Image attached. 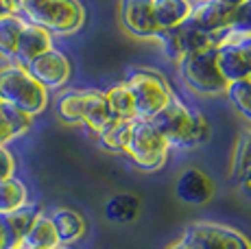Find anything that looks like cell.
I'll return each instance as SVG.
<instances>
[{
	"label": "cell",
	"instance_id": "obj_1",
	"mask_svg": "<svg viewBox=\"0 0 251 249\" xmlns=\"http://www.w3.org/2000/svg\"><path fill=\"white\" fill-rule=\"evenodd\" d=\"M149 123L157 129L171 149H197L210 138L207 118L177 97H173L171 103Z\"/></svg>",
	"mask_w": 251,
	"mask_h": 249
},
{
	"label": "cell",
	"instance_id": "obj_2",
	"mask_svg": "<svg viewBox=\"0 0 251 249\" xmlns=\"http://www.w3.org/2000/svg\"><path fill=\"white\" fill-rule=\"evenodd\" d=\"M22 18L52 37L72 35L85 25V9L79 0H22Z\"/></svg>",
	"mask_w": 251,
	"mask_h": 249
},
{
	"label": "cell",
	"instance_id": "obj_3",
	"mask_svg": "<svg viewBox=\"0 0 251 249\" xmlns=\"http://www.w3.org/2000/svg\"><path fill=\"white\" fill-rule=\"evenodd\" d=\"M0 97L33 118L40 116L48 105V90L28 73V68L13 61L0 68Z\"/></svg>",
	"mask_w": 251,
	"mask_h": 249
},
{
	"label": "cell",
	"instance_id": "obj_4",
	"mask_svg": "<svg viewBox=\"0 0 251 249\" xmlns=\"http://www.w3.org/2000/svg\"><path fill=\"white\" fill-rule=\"evenodd\" d=\"M125 85L131 92L133 103H136V121H151L171 103L175 97L160 73L149 68H136L127 75Z\"/></svg>",
	"mask_w": 251,
	"mask_h": 249
},
{
	"label": "cell",
	"instance_id": "obj_5",
	"mask_svg": "<svg viewBox=\"0 0 251 249\" xmlns=\"http://www.w3.org/2000/svg\"><path fill=\"white\" fill-rule=\"evenodd\" d=\"M177 70H179V76L186 83V88H190L199 97L212 99L225 94L227 81L223 79L219 64H216V49L186 55L177 61Z\"/></svg>",
	"mask_w": 251,
	"mask_h": 249
},
{
	"label": "cell",
	"instance_id": "obj_6",
	"mask_svg": "<svg viewBox=\"0 0 251 249\" xmlns=\"http://www.w3.org/2000/svg\"><path fill=\"white\" fill-rule=\"evenodd\" d=\"M168 142L157 133L149 121H133L131 133H129V142L125 155L138 166L142 173H157L166 166L168 160Z\"/></svg>",
	"mask_w": 251,
	"mask_h": 249
},
{
	"label": "cell",
	"instance_id": "obj_7",
	"mask_svg": "<svg viewBox=\"0 0 251 249\" xmlns=\"http://www.w3.org/2000/svg\"><path fill=\"white\" fill-rule=\"evenodd\" d=\"M153 42H157L162 55L171 61H179L186 55H195V52L207 50V49H216L219 42H216L214 35H207L203 33L195 22L186 20L183 25L168 28V31H160Z\"/></svg>",
	"mask_w": 251,
	"mask_h": 249
},
{
	"label": "cell",
	"instance_id": "obj_8",
	"mask_svg": "<svg viewBox=\"0 0 251 249\" xmlns=\"http://www.w3.org/2000/svg\"><path fill=\"white\" fill-rule=\"evenodd\" d=\"M179 241L188 249H251V241L240 229L223 223L199 221L186 227Z\"/></svg>",
	"mask_w": 251,
	"mask_h": 249
},
{
	"label": "cell",
	"instance_id": "obj_9",
	"mask_svg": "<svg viewBox=\"0 0 251 249\" xmlns=\"http://www.w3.org/2000/svg\"><path fill=\"white\" fill-rule=\"evenodd\" d=\"M118 22L129 37L151 42L160 33L153 0H118Z\"/></svg>",
	"mask_w": 251,
	"mask_h": 249
},
{
	"label": "cell",
	"instance_id": "obj_10",
	"mask_svg": "<svg viewBox=\"0 0 251 249\" xmlns=\"http://www.w3.org/2000/svg\"><path fill=\"white\" fill-rule=\"evenodd\" d=\"M26 68H28V73L44 85L48 92L61 90L72 76V64H70L68 55L59 49L46 50L44 55L33 59Z\"/></svg>",
	"mask_w": 251,
	"mask_h": 249
},
{
	"label": "cell",
	"instance_id": "obj_11",
	"mask_svg": "<svg viewBox=\"0 0 251 249\" xmlns=\"http://www.w3.org/2000/svg\"><path fill=\"white\" fill-rule=\"evenodd\" d=\"M216 64L227 83L251 76V64L243 44H240V37L229 35L227 31L221 35L219 46H216Z\"/></svg>",
	"mask_w": 251,
	"mask_h": 249
},
{
	"label": "cell",
	"instance_id": "obj_12",
	"mask_svg": "<svg viewBox=\"0 0 251 249\" xmlns=\"http://www.w3.org/2000/svg\"><path fill=\"white\" fill-rule=\"evenodd\" d=\"M214 195V184L210 175L197 166H186L175 177V197L188 205H203Z\"/></svg>",
	"mask_w": 251,
	"mask_h": 249
},
{
	"label": "cell",
	"instance_id": "obj_13",
	"mask_svg": "<svg viewBox=\"0 0 251 249\" xmlns=\"http://www.w3.org/2000/svg\"><path fill=\"white\" fill-rule=\"evenodd\" d=\"M231 18V9L223 4V0H195L190 22H195L207 35H214L216 42L227 31Z\"/></svg>",
	"mask_w": 251,
	"mask_h": 249
},
{
	"label": "cell",
	"instance_id": "obj_14",
	"mask_svg": "<svg viewBox=\"0 0 251 249\" xmlns=\"http://www.w3.org/2000/svg\"><path fill=\"white\" fill-rule=\"evenodd\" d=\"M50 49H55V46H52L50 33H48L46 28L26 22L24 28H22V33H20V40H18L16 55H13V64L26 68L33 59H37V57L44 55V52L50 50Z\"/></svg>",
	"mask_w": 251,
	"mask_h": 249
},
{
	"label": "cell",
	"instance_id": "obj_15",
	"mask_svg": "<svg viewBox=\"0 0 251 249\" xmlns=\"http://www.w3.org/2000/svg\"><path fill=\"white\" fill-rule=\"evenodd\" d=\"M48 217H50L52 227H55L61 245H72V243L81 241L85 236V219L76 210L55 208L48 212Z\"/></svg>",
	"mask_w": 251,
	"mask_h": 249
},
{
	"label": "cell",
	"instance_id": "obj_16",
	"mask_svg": "<svg viewBox=\"0 0 251 249\" xmlns=\"http://www.w3.org/2000/svg\"><path fill=\"white\" fill-rule=\"evenodd\" d=\"M195 0H153V13L160 31H168L190 20Z\"/></svg>",
	"mask_w": 251,
	"mask_h": 249
},
{
	"label": "cell",
	"instance_id": "obj_17",
	"mask_svg": "<svg viewBox=\"0 0 251 249\" xmlns=\"http://www.w3.org/2000/svg\"><path fill=\"white\" fill-rule=\"evenodd\" d=\"M109 121H112V112H109L105 92L83 90V127H88L92 133H99Z\"/></svg>",
	"mask_w": 251,
	"mask_h": 249
},
{
	"label": "cell",
	"instance_id": "obj_18",
	"mask_svg": "<svg viewBox=\"0 0 251 249\" xmlns=\"http://www.w3.org/2000/svg\"><path fill=\"white\" fill-rule=\"evenodd\" d=\"M140 199L136 195H129V193H118L114 197H109V201L105 203V217H107L109 223H118V225H125V223H131L138 219L140 214Z\"/></svg>",
	"mask_w": 251,
	"mask_h": 249
},
{
	"label": "cell",
	"instance_id": "obj_19",
	"mask_svg": "<svg viewBox=\"0 0 251 249\" xmlns=\"http://www.w3.org/2000/svg\"><path fill=\"white\" fill-rule=\"evenodd\" d=\"M22 245L28 249H55L61 245L59 236H57L55 227H52L50 217H48L46 212H40V217L31 225L26 236L22 238Z\"/></svg>",
	"mask_w": 251,
	"mask_h": 249
},
{
	"label": "cell",
	"instance_id": "obj_20",
	"mask_svg": "<svg viewBox=\"0 0 251 249\" xmlns=\"http://www.w3.org/2000/svg\"><path fill=\"white\" fill-rule=\"evenodd\" d=\"M57 118L68 127L83 124V90H64L57 94Z\"/></svg>",
	"mask_w": 251,
	"mask_h": 249
},
{
	"label": "cell",
	"instance_id": "obj_21",
	"mask_svg": "<svg viewBox=\"0 0 251 249\" xmlns=\"http://www.w3.org/2000/svg\"><path fill=\"white\" fill-rule=\"evenodd\" d=\"M133 121H120V118H112L99 133V145L109 153H125L129 142V133H131Z\"/></svg>",
	"mask_w": 251,
	"mask_h": 249
},
{
	"label": "cell",
	"instance_id": "obj_22",
	"mask_svg": "<svg viewBox=\"0 0 251 249\" xmlns=\"http://www.w3.org/2000/svg\"><path fill=\"white\" fill-rule=\"evenodd\" d=\"M26 20L22 16H2L0 18V59L11 64L16 55V46Z\"/></svg>",
	"mask_w": 251,
	"mask_h": 249
},
{
	"label": "cell",
	"instance_id": "obj_23",
	"mask_svg": "<svg viewBox=\"0 0 251 249\" xmlns=\"http://www.w3.org/2000/svg\"><path fill=\"white\" fill-rule=\"evenodd\" d=\"M24 203H28V190L22 179H18L13 175L9 179L0 181V214L2 217L13 212V210L22 208Z\"/></svg>",
	"mask_w": 251,
	"mask_h": 249
},
{
	"label": "cell",
	"instance_id": "obj_24",
	"mask_svg": "<svg viewBox=\"0 0 251 249\" xmlns=\"http://www.w3.org/2000/svg\"><path fill=\"white\" fill-rule=\"evenodd\" d=\"M105 99H107L112 118H120V121H136V103H133L131 92L127 90V85L125 83L109 88L107 92H105Z\"/></svg>",
	"mask_w": 251,
	"mask_h": 249
},
{
	"label": "cell",
	"instance_id": "obj_25",
	"mask_svg": "<svg viewBox=\"0 0 251 249\" xmlns=\"http://www.w3.org/2000/svg\"><path fill=\"white\" fill-rule=\"evenodd\" d=\"M40 205H35V203H24L22 208H18V210H13V212H9V214H4V221H7L9 225V229L13 232V236L20 241V245H22V238L26 236V232L31 229V225L35 223V219L40 217Z\"/></svg>",
	"mask_w": 251,
	"mask_h": 249
},
{
	"label": "cell",
	"instance_id": "obj_26",
	"mask_svg": "<svg viewBox=\"0 0 251 249\" xmlns=\"http://www.w3.org/2000/svg\"><path fill=\"white\" fill-rule=\"evenodd\" d=\"M225 97H227L231 107H234L247 123H251V76L249 79H240V81H231V83H227Z\"/></svg>",
	"mask_w": 251,
	"mask_h": 249
},
{
	"label": "cell",
	"instance_id": "obj_27",
	"mask_svg": "<svg viewBox=\"0 0 251 249\" xmlns=\"http://www.w3.org/2000/svg\"><path fill=\"white\" fill-rule=\"evenodd\" d=\"M231 177L236 181H245L251 177V131L238 140L231 155Z\"/></svg>",
	"mask_w": 251,
	"mask_h": 249
},
{
	"label": "cell",
	"instance_id": "obj_28",
	"mask_svg": "<svg viewBox=\"0 0 251 249\" xmlns=\"http://www.w3.org/2000/svg\"><path fill=\"white\" fill-rule=\"evenodd\" d=\"M0 114H2V116L9 121V124H11V129H13V133H16V138L26 136V133L31 131L33 116H28V114L22 112V109L13 107V105L7 103L2 97H0Z\"/></svg>",
	"mask_w": 251,
	"mask_h": 249
},
{
	"label": "cell",
	"instance_id": "obj_29",
	"mask_svg": "<svg viewBox=\"0 0 251 249\" xmlns=\"http://www.w3.org/2000/svg\"><path fill=\"white\" fill-rule=\"evenodd\" d=\"M227 33L234 37H251V0L231 11Z\"/></svg>",
	"mask_w": 251,
	"mask_h": 249
},
{
	"label": "cell",
	"instance_id": "obj_30",
	"mask_svg": "<svg viewBox=\"0 0 251 249\" xmlns=\"http://www.w3.org/2000/svg\"><path fill=\"white\" fill-rule=\"evenodd\" d=\"M13 175H16V157L9 151V147L0 145V181L9 179Z\"/></svg>",
	"mask_w": 251,
	"mask_h": 249
},
{
	"label": "cell",
	"instance_id": "obj_31",
	"mask_svg": "<svg viewBox=\"0 0 251 249\" xmlns=\"http://www.w3.org/2000/svg\"><path fill=\"white\" fill-rule=\"evenodd\" d=\"M20 247V241L13 236V232L9 229L4 217L0 214V249H18Z\"/></svg>",
	"mask_w": 251,
	"mask_h": 249
},
{
	"label": "cell",
	"instance_id": "obj_32",
	"mask_svg": "<svg viewBox=\"0 0 251 249\" xmlns=\"http://www.w3.org/2000/svg\"><path fill=\"white\" fill-rule=\"evenodd\" d=\"M11 140H16V133H13V129H11V124H9V121L2 116V114H0V145L7 147Z\"/></svg>",
	"mask_w": 251,
	"mask_h": 249
},
{
	"label": "cell",
	"instance_id": "obj_33",
	"mask_svg": "<svg viewBox=\"0 0 251 249\" xmlns=\"http://www.w3.org/2000/svg\"><path fill=\"white\" fill-rule=\"evenodd\" d=\"M7 16H22V0H0Z\"/></svg>",
	"mask_w": 251,
	"mask_h": 249
},
{
	"label": "cell",
	"instance_id": "obj_34",
	"mask_svg": "<svg viewBox=\"0 0 251 249\" xmlns=\"http://www.w3.org/2000/svg\"><path fill=\"white\" fill-rule=\"evenodd\" d=\"M238 186H240V190H243V193L251 199V177L249 179H245V181H238Z\"/></svg>",
	"mask_w": 251,
	"mask_h": 249
},
{
	"label": "cell",
	"instance_id": "obj_35",
	"mask_svg": "<svg viewBox=\"0 0 251 249\" xmlns=\"http://www.w3.org/2000/svg\"><path fill=\"white\" fill-rule=\"evenodd\" d=\"M240 44H243V49L249 57V64H251V37H240Z\"/></svg>",
	"mask_w": 251,
	"mask_h": 249
},
{
	"label": "cell",
	"instance_id": "obj_36",
	"mask_svg": "<svg viewBox=\"0 0 251 249\" xmlns=\"http://www.w3.org/2000/svg\"><path fill=\"white\" fill-rule=\"evenodd\" d=\"M166 249H188L186 245H183V243L181 241H175V243H171V245H168Z\"/></svg>",
	"mask_w": 251,
	"mask_h": 249
},
{
	"label": "cell",
	"instance_id": "obj_37",
	"mask_svg": "<svg viewBox=\"0 0 251 249\" xmlns=\"http://www.w3.org/2000/svg\"><path fill=\"white\" fill-rule=\"evenodd\" d=\"M2 16H7V13H4V9H2V2H0V18Z\"/></svg>",
	"mask_w": 251,
	"mask_h": 249
},
{
	"label": "cell",
	"instance_id": "obj_38",
	"mask_svg": "<svg viewBox=\"0 0 251 249\" xmlns=\"http://www.w3.org/2000/svg\"><path fill=\"white\" fill-rule=\"evenodd\" d=\"M55 249H72L70 245H59V247H55Z\"/></svg>",
	"mask_w": 251,
	"mask_h": 249
},
{
	"label": "cell",
	"instance_id": "obj_39",
	"mask_svg": "<svg viewBox=\"0 0 251 249\" xmlns=\"http://www.w3.org/2000/svg\"><path fill=\"white\" fill-rule=\"evenodd\" d=\"M18 249H28V247H24V245H20V247H18Z\"/></svg>",
	"mask_w": 251,
	"mask_h": 249
}]
</instances>
